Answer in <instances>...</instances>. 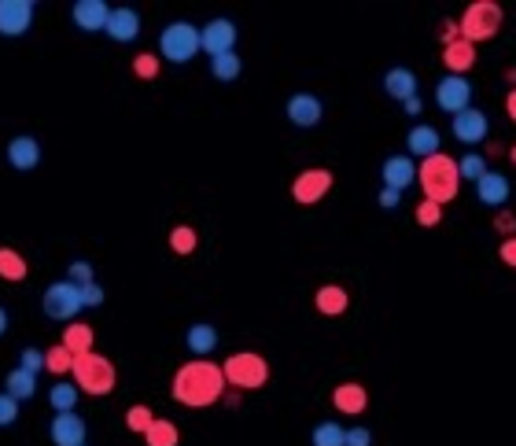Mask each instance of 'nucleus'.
Wrapping results in <instances>:
<instances>
[{
    "mask_svg": "<svg viewBox=\"0 0 516 446\" xmlns=\"http://www.w3.org/2000/svg\"><path fill=\"white\" fill-rule=\"evenodd\" d=\"M487 130H491V122L479 107H465L461 114H453V137H458L461 144H479L483 137H487Z\"/></svg>",
    "mask_w": 516,
    "mask_h": 446,
    "instance_id": "nucleus-15",
    "label": "nucleus"
},
{
    "mask_svg": "<svg viewBox=\"0 0 516 446\" xmlns=\"http://www.w3.org/2000/svg\"><path fill=\"white\" fill-rule=\"evenodd\" d=\"M67 273H71L67 281H71V284H78V288H81V284H93V262H81V258H74Z\"/></svg>",
    "mask_w": 516,
    "mask_h": 446,
    "instance_id": "nucleus-41",
    "label": "nucleus"
},
{
    "mask_svg": "<svg viewBox=\"0 0 516 446\" xmlns=\"http://www.w3.org/2000/svg\"><path fill=\"white\" fill-rule=\"evenodd\" d=\"M439 130L436 126H413L406 133V147H410V159L420 156V159H428V156H439Z\"/></svg>",
    "mask_w": 516,
    "mask_h": 446,
    "instance_id": "nucleus-23",
    "label": "nucleus"
},
{
    "mask_svg": "<svg viewBox=\"0 0 516 446\" xmlns=\"http://www.w3.org/2000/svg\"><path fill=\"white\" fill-rule=\"evenodd\" d=\"M170 391L181 406H189V409H203V406H215L222 402L225 395V376H222V366L215 362H185L177 373H173V383H170Z\"/></svg>",
    "mask_w": 516,
    "mask_h": 446,
    "instance_id": "nucleus-1",
    "label": "nucleus"
},
{
    "mask_svg": "<svg viewBox=\"0 0 516 446\" xmlns=\"http://www.w3.org/2000/svg\"><path fill=\"white\" fill-rule=\"evenodd\" d=\"M78 399H81V391L74 388L71 380H55V383H52V391H48V402H52L55 413H74Z\"/></svg>",
    "mask_w": 516,
    "mask_h": 446,
    "instance_id": "nucleus-29",
    "label": "nucleus"
},
{
    "mask_svg": "<svg viewBox=\"0 0 516 446\" xmlns=\"http://www.w3.org/2000/svg\"><path fill=\"white\" fill-rule=\"evenodd\" d=\"M328 189H332V173L314 166V170H302L292 181V199L302 203V206H314V203H321L328 196Z\"/></svg>",
    "mask_w": 516,
    "mask_h": 446,
    "instance_id": "nucleus-10",
    "label": "nucleus"
},
{
    "mask_svg": "<svg viewBox=\"0 0 516 446\" xmlns=\"http://www.w3.org/2000/svg\"><path fill=\"white\" fill-rule=\"evenodd\" d=\"M41 310H45V317H52V321H74L78 310H81L78 284H71V281L48 284L45 295H41Z\"/></svg>",
    "mask_w": 516,
    "mask_h": 446,
    "instance_id": "nucleus-7",
    "label": "nucleus"
},
{
    "mask_svg": "<svg viewBox=\"0 0 516 446\" xmlns=\"http://www.w3.org/2000/svg\"><path fill=\"white\" fill-rule=\"evenodd\" d=\"M107 15L111 8L104 4V0H78V4L71 8V19L78 29H85V34H97V29L107 26Z\"/></svg>",
    "mask_w": 516,
    "mask_h": 446,
    "instance_id": "nucleus-17",
    "label": "nucleus"
},
{
    "mask_svg": "<svg viewBox=\"0 0 516 446\" xmlns=\"http://www.w3.org/2000/svg\"><path fill=\"white\" fill-rule=\"evenodd\" d=\"M343 435H347L343 425H336V421H321V425L314 428L310 442H314V446H343Z\"/></svg>",
    "mask_w": 516,
    "mask_h": 446,
    "instance_id": "nucleus-32",
    "label": "nucleus"
},
{
    "mask_svg": "<svg viewBox=\"0 0 516 446\" xmlns=\"http://www.w3.org/2000/svg\"><path fill=\"white\" fill-rule=\"evenodd\" d=\"M472 63H476V45H469L465 38H453L450 45H443V67L450 74L465 78V71H472Z\"/></svg>",
    "mask_w": 516,
    "mask_h": 446,
    "instance_id": "nucleus-19",
    "label": "nucleus"
},
{
    "mask_svg": "<svg viewBox=\"0 0 516 446\" xmlns=\"http://www.w3.org/2000/svg\"><path fill=\"white\" fill-rule=\"evenodd\" d=\"M48 435L55 446H85V421L78 417V413H55V421L48 425Z\"/></svg>",
    "mask_w": 516,
    "mask_h": 446,
    "instance_id": "nucleus-14",
    "label": "nucleus"
},
{
    "mask_svg": "<svg viewBox=\"0 0 516 446\" xmlns=\"http://www.w3.org/2000/svg\"><path fill=\"white\" fill-rule=\"evenodd\" d=\"M380 177H384V189L406 192V189L417 181V163H413L410 156H391V159H384Z\"/></svg>",
    "mask_w": 516,
    "mask_h": 446,
    "instance_id": "nucleus-13",
    "label": "nucleus"
},
{
    "mask_svg": "<svg viewBox=\"0 0 516 446\" xmlns=\"http://www.w3.org/2000/svg\"><path fill=\"white\" fill-rule=\"evenodd\" d=\"M170 251H173V255H192V251H196V229H192V225L170 229Z\"/></svg>",
    "mask_w": 516,
    "mask_h": 446,
    "instance_id": "nucleus-33",
    "label": "nucleus"
},
{
    "mask_svg": "<svg viewBox=\"0 0 516 446\" xmlns=\"http://www.w3.org/2000/svg\"><path fill=\"white\" fill-rule=\"evenodd\" d=\"M498 258H502L505 265H512V270H516V236H505V240H502V248H498Z\"/></svg>",
    "mask_w": 516,
    "mask_h": 446,
    "instance_id": "nucleus-44",
    "label": "nucleus"
},
{
    "mask_svg": "<svg viewBox=\"0 0 516 446\" xmlns=\"http://www.w3.org/2000/svg\"><path fill=\"white\" fill-rule=\"evenodd\" d=\"M199 52H207L210 59L225 55V52H236V22L233 19H210L199 29Z\"/></svg>",
    "mask_w": 516,
    "mask_h": 446,
    "instance_id": "nucleus-9",
    "label": "nucleus"
},
{
    "mask_svg": "<svg viewBox=\"0 0 516 446\" xmlns=\"http://www.w3.org/2000/svg\"><path fill=\"white\" fill-rule=\"evenodd\" d=\"M380 206H384V211H394V206H399L402 203V192H394V189H380Z\"/></svg>",
    "mask_w": 516,
    "mask_h": 446,
    "instance_id": "nucleus-45",
    "label": "nucleus"
},
{
    "mask_svg": "<svg viewBox=\"0 0 516 446\" xmlns=\"http://www.w3.org/2000/svg\"><path fill=\"white\" fill-rule=\"evenodd\" d=\"M159 55L170 59V63H189V59L199 55V26L177 19L170 26H163L159 34Z\"/></svg>",
    "mask_w": 516,
    "mask_h": 446,
    "instance_id": "nucleus-6",
    "label": "nucleus"
},
{
    "mask_svg": "<svg viewBox=\"0 0 516 446\" xmlns=\"http://www.w3.org/2000/svg\"><path fill=\"white\" fill-rule=\"evenodd\" d=\"M85 446H89V442H85Z\"/></svg>",
    "mask_w": 516,
    "mask_h": 446,
    "instance_id": "nucleus-50",
    "label": "nucleus"
},
{
    "mask_svg": "<svg viewBox=\"0 0 516 446\" xmlns=\"http://www.w3.org/2000/svg\"><path fill=\"white\" fill-rule=\"evenodd\" d=\"M222 376H225V383H233V388H240V391H255L269 380V362L255 350H236L225 358Z\"/></svg>",
    "mask_w": 516,
    "mask_h": 446,
    "instance_id": "nucleus-4",
    "label": "nucleus"
},
{
    "mask_svg": "<svg viewBox=\"0 0 516 446\" xmlns=\"http://www.w3.org/2000/svg\"><path fill=\"white\" fill-rule=\"evenodd\" d=\"M502 29V8L495 0H476V4L465 8L461 22H458V34L469 41V45H479V41H491Z\"/></svg>",
    "mask_w": 516,
    "mask_h": 446,
    "instance_id": "nucleus-5",
    "label": "nucleus"
},
{
    "mask_svg": "<svg viewBox=\"0 0 516 446\" xmlns=\"http://www.w3.org/2000/svg\"><path fill=\"white\" fill-rule=\"evenodd\" d=\"M71 366H74V358H71V350H67L63 343L52 347V350H45V369H48V373L63 376V373H71Z\"/></svg>",
    "mask_w": 516,
    "mask_h": 446,
    "instance_id": "nucleus-34",
    "label": "nucleus"
},
{
    "mask_svg": "<svg viewBox=\"0 0 516 446\" xmlns=\"http://www.w3.org/2000/svg\"><path fill=\"white\" fill-rule=\"evenodd\" d=\"M505 111H509V118H512V122H516V88H512V93L505 97Z\"/></svg>",
    "mask_w": 516,
    "mask_h": 446,
    "instance_id": "nucleus-47",
    "label": "nucleus"
},
{
    "mask_svg": "<svg viewBox=\"0 0 516 446\" xmlns=\"http://www.w3.org/2000/svg\"><path fill=\"white\" fill-rule=\"evenodd\" d=\"M34 0H0V34L4 38H22L34 26Z\"/></svg>",
    "mask_w": 516,
    "mask_h": 446,
    "instance_id": "nucleus-11",
    "label": "nucleus"
},
{
    "mask_svg": "<svg viewBox=\"0 0 516 446\" xmlns=\"http://www.w3.org/2000/svg\"><path fill=\"white\" fill-rule=\"evenodd\" d=\"M420 107H424V104H420V97H413V100H406V104H402V111H406V114H420Z\"/></svg>",
    "mask_w": 516,
    "mask_h": 446,
    "instance_id": "nucleus-46",
    "label": "nucleus"
},
{
    "mask_svg": "<svg viewBox=\"0 0 516 446\" xmlns=\"http://www.w3.org/2000/svg\"><path fill=\"white\" fill-rule=\"evenodd\" d=\"M240 71H244V63H240L236 52H225V55H215V59H210V74H215L218 81H236Z\"/></svg>",
    "mask_w": 516,
    "mask_h": 446,
    "instance_id": "nucleus-31",
    "label": "nucleus"
},
{
    "mask_svg": "<svg viewBox=\"0 0 516 446\" xmlns=\"http://www.w3.org/2000/svg\"><path fill=\"white\" fill-rule=\"evenodd\" d=\"M26 273H30L26 258H22L15 248H0V281L19 284V281H26Z\"/></svg>",
    "mask_w": 516,
    "mask_h": 446,
    "instance_id": "nucleus-28",
    "label": "nucleus"
},
{
    "mask_svg": "<svg viewBox=\"0 0 516 446\" xmlns=\"http://www.w3.org/2000/svg\"><path fill=\"white\" fill-rule=\"evenodd\" d=\"M8 163H12V170H38V163H41V144L34 140V137H26V133H19V137H12V144H8Z\"/></svg>",
    "mask_w": 516,
    "mask_h": 446,
    "instance_id": "nucleus-18",
    "label": "nucleus"
},
{
    "mask_svg": "<svg viewBox=\"0 0 516 446\" xmlns=\"http://www.w3.org/2000/svg\"><path fill=\"white\" fill-rule=\"evenodd\" d=\"M93 329L89 324H78V321H71L67 324V332H63V347L71 350V358H81V354H89L93 350Z\"/></svg>",
    "mask_w": 516,
    "mask_h": 446,
    "instance_id": "nucleus-27",
    "label": "nucleus"
},
{
    "mask_svg": "<svg viewBox=\"0 0 516 446\" xmlns=\"http://www.w3.org/2000/svg\"><path fill=\"white\" fill-rule=\"evenodd\" d=\"M343 446H373V432H369V428H361V425H354V428H347Z\"/></svg>",
    "mask_w": 516,
    "mask_h": 446,
    "instance_id": "nucleus-43",
    "label": "nucleus"
},
{
    "mask_svg": "<svg viewBox=\"0 0 516 446\" xmlns=\"http://www.w3.org/2000/svg\"><path fill=\"white\" fill-rule=\"evenodd\" d=\"M185 343H189V350L196 354V358H207V354H215V347H218V329H215V324H207V321H199V324H192V329L185 332Z\"/></svg>",
    "mask_w": 516,
    "mask_h": 446,
    "instance_id": "nucleus-25",
    "label": "nucleus"
},
{
    "mask_svg": "<svg viewBox=\"0 0 516 446\" xmlns=\"http://www.w3.org/2000/svg\"><path fill=\"white\" fill-rule=\"evenodd\" d=\"M133 74H137V78H144V81L159 78V55H151V52H140V55L133 59Z\"/></svg>",
    "mask_w": 516,
    "mask_h": 446,
    "instance_id": "nucleus-38",
    "label": "nucleus"
},
{
    "mask_svg": "<svg viewBox=\"0 0 516 446\" xmlns=\"http://www.w3.org/2000/svg\"><path fill=\"white\" fill-rule=\"evenodd\" d=\"M4 395L15 399V402H30L38 395V376L26 373V369H12L8 380H4Z\"/></svg>",
    "mask_w": 516,
    "mask_h": 446,
    "instance_id": "nucleus-26",
    "label": "nucleus"
},
{
    "mask_svg": "<svg viewBox=\"0 0 516 446\" xmlns=\"http://www.w3.org/2000/svg\"><path fill=\"white\" fill-rule=\"evenodd\" d=\"M4 332H8V310L0 307V336H4Z\"/></svg>",
    "mask_w": 516,
    "mask_h": 446,
    "instance_id": "nucleus-48",
    "label": "nucleus"
},
{
    "mask_svg": "<svg viewBox=\"0 0 516 446\" xmlns=\"http://www.w3.org/2000/svg\"><path fill=\"white\" fill-rule=\"evenodd\" d=\"M332 406L347 413V417H358V413H366V406H369V391L361 388V383H340V388L332 391Z\"/></svg>",
    "mask_w": 516,
    "mask_h": 446,
    "instance_id": "nucleus-21",
    "label": "nucleus"
},
{
    "mask_svg": "<svg viewBox=\"0 0 516 446\" xmlns=\"http://www.w3.org/2000/svg\"><path fill=\"white\" fill-rule=\"evenodd\" d=\"M19 369H26V373H41L45 369V350H38V347H26L22 354H19Z\"/></svg>",
    "mask_w": 516,
    "mask_h": 446,
    "instance_id": "nucleus-39",
    "label": "nucleus"
},
{
    "mask_svg": "<svg viewBox=\"0 0 516 446\" xmlns=\"http://www.w3.org/2000/svg\"><path fill=\"white\" fill-rule=\"evenodd\" d=\"M71 376H74V388L85 391V395H93V399L111 395L114 383H118L114 362L104 358V354H97V350H89V354H81V358H74Z\"/></svg>",
    "mask_w": 516,
    "mask_h": 446,
    "instance_id": "nucleus-3",
    "label": "nucleus"
},
{
    "mask_svg": "<svg viewBox=\"0 0 516 446\" xmlns=\"http://www.w3.org/2000/svg\"><path fill=\"white\" fill-rule=\"evenodd\" d=\"M476 199L483 203V206H502L505 199H509V181L498 173V170H487L476 181Z\"/></svg>",
    "mask_w": 516,
    "mask_h": 446,
    "instance_id": "nucleus-22",
    "label": "nucleus"
},
{
    "mask_svg": "<svg viewBox=\"0 0 516 446\" xmlns=\"http://www.w3.org/2000/svg\"><path fill=\"white\" fill-rule=\"evenodd\" d=\"M284 114H288L292 126H299V130H314V126L321 122V114H325V104H321L314 93H295V97L288 100Z\"/></svg>",
    "mask_w": 516,
    "mask_h": 446,
    "instance_id": "nucleus-12",
    "label": "nucleus"
},
{
    "mask_svg": "<svg viewBox=\"0 0 516 446\" xmlns=\"http://www.w3.org/2000/svg\"><path fill=\"white\" fill-rule=\"evenodd\" d=\"M417 177H420V189H424V199H432V203H450L453 196H458L461 189V177H458V163H453L450 156H428V159H420L417 166Z\"/></svg>",
    "mask_w": 516,
    "mask_h": 446,
    "instance_id": "nucleus-2",
    "label": "nucleus"
},
{
    "mask_svg": "<svg viewBox=\"0 0 516 446\" xmlns=\"http://www.w3.org/2000/svg\"><path fill=\"white\" fill-rule=\"evenodd\" d=\"M483 173H487V159H483V156H461V163H458V177H461V181L476 185Z\"/></svg>",
    "mask_w": 516,
    "mask_h": 446,
    "instance_id": "nucleus-35",
    "label": "nucleus"
},
{
    "mask_svg": "<svg viewBox=\"0 0 516 446\" xmlns=\"http://www.w3.org/2000/svg\"><path fill=\"white\" fill-rule=\"evenodd\" d=\"M78 299H81V310L89 307V310H93V307H104V288L93 281V284H81L78 288Z\"/></svg>",
    "mask_w": 516,
    "mask_h": 446,
    "instance_id": "nucleus-40",
    "label": "nucleus"
},
{
    "mask_svg": "<svg viewBox=\"0 0 516 446\" xmlns=\"http://www.w3.org/2000/svg\"><path fill=\"white\" fill-rule=\"evenodd\" d=\"M151 421H156V413H151L148 406H130L126 409V428L137 432V435H144L151 428Z\"/></svg>",
    "mask_w": 516,
    "mask_h": 446,
    "instance_id": "nucleus-36",
    "label": "nucleus"
},
{
    "mask_svg": "<svg viewBox=\"0 0 516 446\" xmlns=\"http://www.w3.org/2000/svg\"><path fill=\"white\" fill-rule=\"evenodd\" d=\"M347 303H351V295H347L340 284H325V288H317V295H314V307H317V314H325V317H340V314L347 310Z\"/></svg>",
    "mask_w": 516,
    "mask_h": 446,
    "instance_id": "nucleus-24",
    "label": "nucleus"
},
{
    "mask_svg": "<svg viewBox=\"0 0 516 446\" xmlns=\"http://www.w3.org/2000/svg\"><path fill=\"white\" fill-rule=\"evenodd\" d=\"M436 107L446 111V114H461L465 107H472V85H469V78H458V74L439 78V85H436Z\"/></svg>",
    "mask_w": 516,
    "mask_h": 446,
    "instance_id": "nucleus-8",
    "label": "nucleus"
},
{
    "mask_svg": "<svg viewBox=\"0 0 516 446\" xmlns=\"http://www.w3.org/2000/svg\"><path fill=\"white\" fill-rule=\"evenodd\" d=\"M104 34H107L111 41H118V45L137 41V34H140V15H137L133 8H111Z\"/></svg>",
    "mask_w": 516,
    "mask_h": 446,
    "instance_id": "nucleus-16",
    "label": "nucleus"
},
{
    "mask_svg": "<svg viewBox=\"0 0 516 446\" xmlns=\"http://www.w3.org/2000/svg\"><path fill=\"white\" fill-rule=\"evenodd\" d=\"M509 156H512V163H516V144H512V152H509Z\"/></svg>",
    "mask_w": 516,
    "mask_h": 446,
    "instance_id": "nucleus-49",
    "label": "nucleus"
},
{
    "mask_svg": "<svg viewBox=\"0 0 516 446\" xmlns=\"http://www.w3.org/2000/svg\"><path fill=\"white\" fill-rule=\"evenodd\" d=\"M384 93H387L391 100H399V104L413 100V97H417V74H413L410 67H391V71L384 74Z\"/></svg>",
    "mask_w": 516,
    "mask_h": 446,
    "instance_id": "nucleus-20",
    "label": "nucleus"
},
{
    "mask_svg": "<svg viewBox=\"0 0 516 446\" xmlns=\"http://www.w3.org/2000/svg\"><path fill=\"white\" fill-rule=\"evenodd\" d=\"M144 442H148V446H177V442H181V432H177L173 421L156 417V421H151V428L144 432Z\"/></svg>",
    "mask_w": 516,
    "mask_h": 446,
    "instance_id": "nucleus-30",
    "label": "nucleus"
},
{
    "mask_svg": "<svg viewBox=\"0 0 516 446\" xmlns=\"http://www.w3.org/2000/svg\"><path fill=\"white\" fill-rule=\"evenodd\" d=\"M19 421V402L8 399V395H0V428H12Z\"/></svg>",
    "mask_w": 516,
    "mask_h": 446,
    "instance_id": "nucleus-42",
    "label": "nucleus"
},
{
    "mask_svg": "<svg viewBox=\"0 0 516 446\" xmlns=\"http://www.w3.org/2000/svg\"><path fill=\"white\" fill-rule=\"evenodd\" d=\"M439 222H443V206L432 203V199H420V203H417V225L432 229V225H439Z\"/></svg>",
    "mask_w": 516,
    "mask_h": 446,
    "instance_id": "nucleus-37",
    "label": "nucleus"
}]
</instances>
